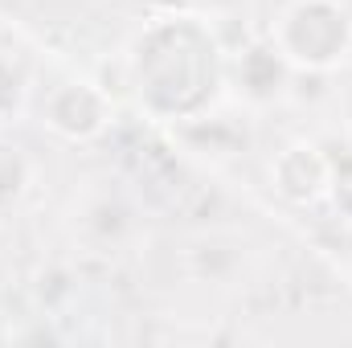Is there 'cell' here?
<instances>
[{
	"label": "cell",
	"mask_w": 352,
	"mask_h": 348,
	"mask_svg": "<svg viewBox=\"0 0 352 348\" xmlns=\"http://www.w3.org/2000/svg\"><path fill=\"white\" fill-rule=\"evenodd\" d=\"M278 45H283V58L299 66H316V70L336 66L344 62L352 45V21L332 0H299L295 8L283 12Z\"/></svg>",
	"instance_id": "obj_1"
}]
</instances>
